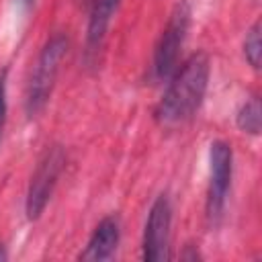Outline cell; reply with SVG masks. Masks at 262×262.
Listing matches in <instances>:
<instances>
[{
    "instance_id": "7c38bea8",
    "label": "cell",
    "mask_w": 262,
    "mask_h": 262,
    "mask_svg": "<svg viewBox=\"0 0 262 262\" xmlns=\"http://www.w3.org/2000/svg\"><path fill=\"white\" fill-rule=\"evenodd\" d=\"M18 2H20L25 8H29V6H33V2H35V0H18Z\"/></svg>"
},
{
    "instance_id": "6da1fadb",
    "label": "cell",
    "mask_w": 262,
    "mask_h": 262,
    "mask_svg": "<svg viewBox=\"0 0 262 262\" xmlns=\"http://www.w3.org/2000/svg\"><path fill=\"white\" fill-rule=\"evenodd\" d=\"M209 70V55L203 51L192 53L180 68L174 70L170 84L156 106V119L160 125H182L199 111L207 92Z\"/></svg>"
},
{
    "instance_id": "ba28073f",
    "label": "cell",
    "mask_w": 262,
    "mask_h": 262,
    "mask_svg": "<svg viewBox=\"0 0 262 262\" xmlns=\"http://www.w3.org/2000/svg\"><path fill=\"white\" fill-rule=\"evenodd\" d=\"M119 235V221L115 217H104L96 225L92 237L88 239V246L80 254V260H108L117 250Z\"/></svg>"
},
{
    "instance_id": "5b68a950",
    "label": "cell",
    "mask_w": 262,
    "mask_h": 262,
    "mask_svg": "<svg viewBox=\"0 0 262 262\" xmlns=\"http://www.w3.org/2000/svg\"><path fill=\"white\" fill-rule=\"evenodd\" d=\"M209 164H211V180L207 194V215L215 223L223 213L227 190L231 184V168H233L231 145L223 139L213 141L209 149Z\"/></svg>"
},
{
    "instance_id": "8fae6325",
    "label": "cell",
    "mask_w": 262,
    "mask_h": 262,
    "mask_svg": "<svg viewBox=\"0 0 262 262\" xmlns=\"http://www.w3.org/2000/svg\"><path fill=\"white\" fill-rule=\"evenodd\" d=\"M6 111H8V104H6V72H0V137H2V131H4V123H6Z\"/></svg>"
},
{
    "instance_id": "52a82bcc",
    "label": "cell",
    "mask_w": 262,
    "mask_h": 262,
    "mask_svg": "<svg viewBox=\"0 0 262 262\" xmlns=\"http://www.w3.org/2000/svg\"><path fill=\"white\" fill-rule=\"evenodd\" d=\"M121 0H92L90 2V18H88V29H86V61L94 66L98 59V53L102 49L104 37L108 23L117 10Z\"/></svg>"
},
{
    "instance_id": "3957f363",
    "label": "cell",
    "mask_w": 262,
    "mask_h": 262,
    "mask_svg": "<svg viewBox=\"0 0 262 262\" xmlns=\"http://www.w3.org/2000/svg\"><path fill=\"white\" fill-rule=\"evenodd\" d=\"M190 23V8L186 2H178L160 35V41L154 51V76L156 80H168L174 70L178 68V57L180 49L188 31Z\"/></svg>"
},
{
    "instance_id": "7a4b0ae2",
    "label": "cell",
    "mask_w": 262,
    "mask_h": 262,
    "mask_svg": "<svg viewBox=\"0 0 262 262\" xmlns=\"http://www.w3.org/2000/svg\"><path fill=\"white\" fill-rule=\"evenodd\" d=\"M68 37L63 33H55L53 37L47 39V43L43 45L37 63L33 68L31 80H29V88H27V98H25V108L29 117L39 115L53 90L57 72H59V63L68 53Z\"/></svg>"
},
{
    "instance_id": "9c48e42d",
    "label": "cell",
    "mask_w": 262,
    "mask_h": 262,
    "mask_svg": "<svg viewBox=\"0 0 262 262\" xmlns=\"http://www.w3.org/2000/svg\"><path fill=\"white\" fill-rule=\"evenodd\" d=\"M262 125V115H260V100L254 96L244 106L237 111V127L250 135H258Z\"/></svg>"
},
{
    "instance_id": "30bf717a",
    "label": "cell",
    "mask_w": 262,
    "mask_h": 262,
    "mask_svg": "<svg viewBox=\"0 0 262 262\" xmlns=\"http://www.w3.org/2000/svg\"><path fill=\"white\" fill-rule=\"evenodd\" d=\"M244 53H246V59L250 61L252 68H260V57H262V43H260V23L256 20L248 35H246V41H244Z\"/></svg>"
},
{
    "instance_id": "277c9868",
    "label": "cell",
    "mask_w": 262,
    "mask_h": 262,
    "mask_svg": "<svg viewBox=\"0 0 262 262\" xmlns=\"http://www.w3.org/2000/svg\"><path fill=\"white\" fill-rule=\"evenodd\" d=\"M63 164H66V154L59 145L49 147L45 151V156L41 158V162L37 164V168L31 176V184L27 190V203H25V211L31 221L43 213L47 201L53 194V188L63 170Z\"/></svg>"
},
{
    "instance_id": "8992f818",
    "label": "cell",
    "mask_w": 262,
    "mask_h": 262,
    "mask_svg": "<svg viewBox=\"0 0 262 262\" xmlns=\"http://www.w3.org/2000/svg\"><path fill=\"white\" fill-rule=\"evenodd\" d=\"M170 223H172V207L166 194H160L145 221L143 231V260L147 262H162L168 260L170 250Z\"/></svg>"
}]
</instances>
